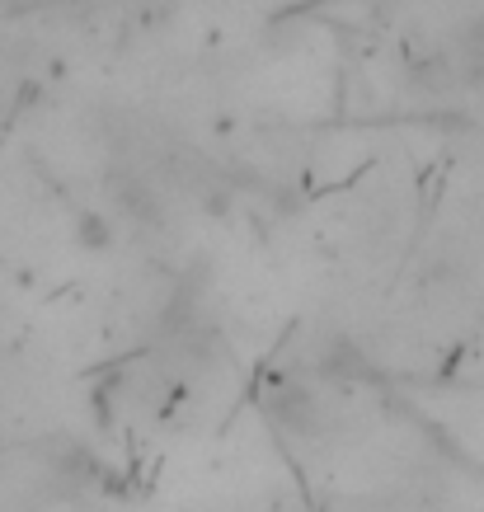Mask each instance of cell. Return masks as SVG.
Here are the masks:
<instances>
[{
	"label": "cell",
	"instance_id": "obj_1",
	"mask_svg": "<svg viewBox=\"0 0 484 512\" xmlns=\"http://www.w3.org/2000/svg\"><path fill=\"white\" fill-rule=\"evenodd\" d=\"M268 409H273V419H278L282 428H292V433H315V428H320V404H315L311 390L282 386L278 395L268 400Z\"/></svg>",
	"mask_w": 484,
	"mask_h": 512
},
{
	"label": "cell",
	"instance_id": "obj_3",
	"mask_svg": "<svg viewBox=\"0 0 484 512\" xmlns=\"http://www.w3.org/2000/svg\"><path fill=\"white\" fill-rule=\"evenodd\" d=\"M15 5H24V0H0V10H15Z\"/></svg>",
	"mask_w": 484,
	"mask_h": 512
},
{
	"label": "cell",
	"instance_id": "obj_2",
	"mask_svg": "<svg viewBox=\"0 0 484 512\" xmlns=\"http://www.w3.org/2000/svg\"><path fill=\"white\" fill-rule=\"evenodd\" d=\"M76 245H80V249H94V254H99V249H109V245H113L109 221L99 217V212H85V217L76 221Z\"/></svg>",
	"mask_w": 484,
	"mask_h": 512
}]
</instances>
